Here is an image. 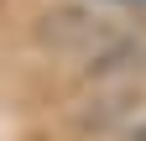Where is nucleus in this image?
<instances>
[{
  "mask_svg": "<svg viewBox=\"0 0 146 141\" xmlns=\"http://www.w3.org/2000/svg\"><path fill=\"white\" fill-rule=\"evenodd\" d=\"M141 141H146V131H141Z\"/></svg>",
  "mask_w": 146,
  "mask_h": 141,
  "instance_id": "f257e3e1",
  "label": "nucleus"
}]
</instances>
